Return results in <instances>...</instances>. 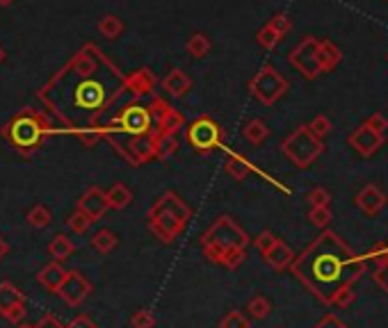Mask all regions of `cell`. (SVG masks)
Instances as JSON below:
<instances>
[{
	"instance_id": "d4e9b609",
	"label": "cell",
	"mask_w": 388,
	"mask_h": 328,
	"mask_svg": "<svg viewBox=\"0 0 388 328\" xmlns=\"http://www.w3.org/2000/svg\"><path fill=\"white\" fill-rule=\"evenodd\" d=\"M227 171L229 174L236 178V180H240V178H245L247 176V171H249V167H247V162L243 160V158H238V155H229L227 158Z\"/></svg>"
},
{
	"instance_id": "f546056e",
	"label": "cell",
	"mask_w": 388,
	"mask_h": 328,
	"mask_svg": "<svg viewBox=\"0 0 388 328\" xmlns=\"http://www.w3.org/2000/svg\"><path fill=\"white\" fill-rule=\"evenodd\" d=\"M274 244H277V237H274L272 232H263V235L256 239V246L261 248L263 253H267V251H270V248H272Z\"/></svg>"
},
{
	"instance_id": "4dcf8cb0",
	"label": "cell",
	"mask_w": 388,
	"mask_h": 328,
	"mask_svg": "<svg viewBox=\"0 0 388 328\" xmlns=\"http://www.w3.org/2000/svg\"><path fill=\"white\" fill-rule=\"evenodd\" d=\"M34 328H66L62 322H59V319L55 317V315H44L39 319V324L34 326Z\"/></svg>"
},
{
	"instance_id": "836d02e7",
	"label": "cell",
	"mask_w": 388,
	"mask_h": 328,
	"mask_svg": "<svg viewBox=\"0 0 388 328\" xmlns=\"http://www.w3.org/2000/svg\"><path fill=\"white\" fill-rule=\"evenodd\" d=\"M7 253H10V244H7V241L3 239V235H0V260H3Z\"/></svg>"
},
{
	"instance_id": "8d00e7d4",
	"label": "cell",
	"mask_w": 388,
	"mask_h": 328,
	"mask_svg": "<svg viewBox=\"0 0 388 328\" xmlns=\"http://www.w3.org/2000/svg\"><path fill=\"white\" fill-rule=\"evenodd\" d=\"M12 3V0H0V5H10Z\"/></svg>"
},
{
	"instance_id": "6da1fadb",
	"label": "cell",
	"mask_w": 388,
	"mask_h": 328,
	"mask_svg": "<svg viewBox=\"0 0 388 328\" xmlns=\"http://www.w3.org/2000/svg\"><path fill=\"white\" fill-rule=\"evenodd\" d=\"M146 219H149V228L153 235L169 244L183 232L187 221L192 219V208L176 192H167L153 203Z\"/></svg>"
},
{
	"instance_id": "277c9868",
	"label": "cell",
	"mask_w": 388,
	"mask_h": 328,
	"mask_svg": "<svg viewBox=\"0 0 388 328\" xmlns=\"http://www.w3.org/2000/svg\"><path fill=\"white\" fill-rule=\"evenodd\" d=\"M69 71H71V68H69ZM92 75H78L80 77V84L73 87V105L80 110H87V112H103V107L110 105L112 98H108V91H106V87H103V82L94 80Z\"/></svg>"
},
{
	"instance_id": "7c38bea8",
	"label": "cell",
	"mask_w": 388,
	"mask_h": 328,
	"mask_svg": "<svg viewBox=\"0 0 388 328\" xmlns=\"http://www.w3.org/2000/svg\"><path fill=\"white\" fill-rule=\"evenodd\" d=\"M310 274H313L320 283H336L340 274V262L331 255H320L313 264H310Z\"/></svg>"
},
{
	"instance_id": "1f68e13d",
	"label": "cell",
	"mask_w": 388,
	"mask_h": 328,
	"mask_svg": "<svg viewBox=\"0 0 388 328\" xmlns=\"http://www.w3.org/2000/svg\"><path fill=\"white\" fill-rule=\"evenodd\" d=\"M23 317H25V304L14 306V308L10 310V313L5 315L7 322H12V324H21V322H23Z\"/></svg>"
},
{
	"instance_id": "9c48e42d",
	"label": "cell",
	"mask_w": 388,
	"mask_h": 328,
	"mask_svg": "<svg viewBox=\"0 0 388 328\" xmlns=\"http://www.w3.org/2000/svg\"><path fill=\"white\" fill-rule=\"evenodd\" d=\"M78 210L82 214H87L92 221H99L103 214L110 210L108 194L103 192L101 187H89L87 192L80 196V201H78Z\"/></svg>"
},
{
	"instance_id": "8992f818",
	"label": "cell",
	"mask_w": 388,
	"mask_h": 328,
	"mask_svg": "<svg viewBox=\"0 0 388 328\" xmlns=\"http://www.w3.org/2000/svg\"><path fill=\"white\" fill-rule=\"evenodd\" d=\"M110 128H117V131H122L128 137H140L146 135L151 131V114H149V107H142V105H128L122 110V114H119L115 121L110 124Z\"/></svg>"
},
{
	"instance_id": "52a82bcc",
	"label": "cell",
	"mask_w": 388,
	"mask_h": 328,
	"mask_svg": "<svg viewBox=\"0 0 388 328\" xmlns=\"http://www.w3.org/2000/svg\"><path fill=\"white\" fill-rule=\"evenodd\" d=\"M149 114H151V126L155 128L153 133H158V135L174 137L180 128H183V117H180L174 107L167 105V103L162 98H158V96L153 98L151 107H149Z\"/></svg>"
},
{
	"instance_id": "484cf974",
	"label": "cell",
	"mask_w": 388,
	"mask_h": 328,
	"mask_svg": "<svg viewBox=\"0 0 388 328\" xmlns=\"http://www.w3.org/2000/svg\"><path fill=\"white\" fill-rule=\"evenodd\" d=\"M265 135H267V128L261 124V121H252V124L245 128V137H247L249 142H254V144L263 142Z\"/></svg>"
},
{
	"instance_id": "9a60e30c",
	"label": "cell",
	"mask_w": 388,
	"mask_h": 328,
	"mask_svg": "<svg viewBox=\"0 0 388 328\" xmlns=\"http://www.w3.org/2000/svg\"><path fill=\"white\" fill-rule=\"evenodd\" d=\"M25 304V295L14 283H0V315H7L14 306Z\"/></svg>"
},
{
	"instance_id": "ba28073f",
	"label": "cell",
	"mask_w": 388,
	"mask_h": 328,
	"mask_svg": "<svg viewBox=\"0 0 388 328\" xmlns=\"http://www.w3.org/2000/svg\"><path fill=\"white\" fill-rule=\"evenodd\" d=\"M89 292H92V285L80 271H66V278H64L62 285H59L57 295L62 297L69 306L76 308L89 297Z\"/></svg>"
},
{
	"instance_id": "d6a6232c",
	"label": "cell",
	"mask_w": 388,
	"mask_h": 328,
	"mask_svg": "<svg viewBox=\"0 0 388 328\" xmlns=\"http://www.w3.org/2000/svg\"><path fill=\"white\" fill-rule=\"evenodd\" d=\"M66 328H99L96 324L92 322V319L87 315H80V317H76L71 324H69Z\"/></svg>"
},
{
	"instance_id": "7a4b0ae2",
	"label": "cell",
	"mask_w": 388,
	"mask_h": 328,
	"mask_svg": "<svg viewBox=\"0 0 388 328\" xmlns=\"http://www.w3.org/2000/svg\"><path fill=\"white\" fill-rule=\"evenodd\" d=\"M247 232L238 226L231 217H220L213 226L203 232L201 246L203 253L208 255L210 262L222 264V260L233 251H245L247 246Z\"/></svg>"
},
{
	"instance_id": "7402d4cb",
	"label": "cell",
	"mask_w": 388,
	"mask_h": 328,
	"mask_svg": "<svg viewBox=\"0 0 388 328\" xmlns=\"http://www.w3.org/2000/svg\"><path fill=\"white\" fill-rule=\"evenodd\" d=\"M50 221H53V217H50V210L46 208L44 203H39V205H34V208H30L28 212V223L32 228H48L50 226Z\"/></svg>"
},
{
	"instance_id": "4fadbf2b",
	"label": "cell",
	"mask_w": 388,
	"mask_h": 328,
	"mask_svg": "<svg viewBox=\"0 0 388 328\" xmlns=\"http://www.w3.org/2000/svg\"><path fill=\"white\" fill-rule=\"evenodd\" d=\"M64 278H66V269L62 267V262H55V260L50 264H46L44 269L37 274L39 285H44L48 292H55V295H57L59 285L64 283Z\"/></svg>"
},
{
	"instance_id": "83f0119b",
	"label": "cell",
	"mask_w": 388,
	"mask_h": 328,
	"mask_svg": "<svg viewBox=\"0 0 388 328\" xmlns=\"http://www.w3.org/2000/svg\"><path fill=\"white\" fill-rule=\"evenodd\" d=\"M220 328H249V322L245 315H240L238 310H233L220 322Z\"/></svg>"
},
{
	"instance_id": "d590c367",
	"label": "cell",
	"mask_w": 388,
	"mask_h": 328,
	"mask_svg": "<svg viewBox=\"0 0 388 328\" xmlns=\"http://www.w3.org/2000/svg\"><path fill=\"white\" fill-rule=\"evenodd\" d=\"M3 62H5V48L0 46V64H3Z\"/></svg>"
},
{
	"instance_id": "3957f363",
	"label": "cell",
	"mask_w": 388,
	"mask_h": 328,
	"mask_svg": "<svg viewBox=\"0 0 388 328\" xmlns=\"http://www.w3.org/2000/svg\"><path fill=\"white\" fill-rule=\"evenodd\" d=\"M48 133V124L39 114H34V112L25 110L23 114L14 117L10 121V126H7L5 137L10 140V144L14 149H19L23 153L39 149L41 142H44V137Z\"/></svg>"
},
{
	"instance_id": "603a6c76",
	"label": "cell",
	"mask_w": 388,
	"mask_h": 328,
	"mask_svg": "<svg viewBox=\"0 0 388 328\" xmlns=\"http://www.w3.org/2000/svg\"><path fill=\"white\" fill-rule=\"evenodd\" d=\"M92 223L94 221L87 217V214H82L80 210H76L73 214H69V219H66V226L71 228L76 235H82V232H87Z\"/></svg>"
},
{
	"instance_id": "e0dca14e",
	"label": "cell",
	"mask_w": 388,
	"mask_h": 328,
	"mask_svg": "<svg viewBox=\"0 0 388 328\" xmlns=\"http://www.w3.org/2000/svg\"><path fill=\"white\" fill-rule=\"evenodd\" d=\"M48 253L55 262H64L73 255V241L66 235H57L53 241L48 244Z\"/></svg>"
},
{
	"instance_id": "8fae6325",
	"label": "cell",
	"mask_w": 388,
	"mask_h": 328,
	"mask_svg": "<svg viewBox=\"0 0 388 328\" xmlns=\"http://www.w3.org/2000/svg\"><path fill=\"white\" fill-rule=\"evenodd\" d=\"M155 84V75L149 71V68H140V71L131 73L128 77H124V89H128L135 96H144V94H151Z\"/></svg>"
},
{
	"instance_id": "5b68a950",
	"label": "cell",
	"mask_w": 388,
	"mask_h": 328,
	"mask_svg": "<svg viewBox=\"0 0 388 328\" xmlns=\"http://www.w3.org/2000/svg\"><path fill=\"white\" fill-rule=\"evenodd\" d=\"M187 142L196 153H208L222 144V131L213 117H199L187 128Z\"/></svg>"
},
{
	"instance_id": "cb8c5ba5",
	"label": "cell",
	"mask_w": 388,
	"mask_h": 328,
	"mask_svg": "<svg viewBox=\"0 0 388 328\" xmlns=\"http://www.w3.org/2000/svg\"><path fill=\"white\" fill-rule=\"evenodd\" d=\"M265 255H267V260H270V264H274L277 269H281V267L290 260V251H288V248L283 246V244H279V241H277V244H274Z\"/></svg>"
},
{
	"instance_id": "5bb4252c",
	"label": "cell",
	"mask_w": 388,
	"mask_h": 328,
	"mask_svg": "<svg viewBox=\"0 0 388 328\" xmlns=\"http://www.w3.org/2000/svg\"><path fill=\"white\" fill-rule=\"evenodd\" d=\"M189 87H192V80H189L187 73H183L180 68H171L165 80H162V89H165L169 96H176V98L185 96Z\"/></svg>"
},
{
	"instance_id": "44dd1931",
	"label": "cell",
	"mask_w": 388,
	"mask_h": 328,
	"mask_svg": "<svg viewBox=\"0 0 388 328\" xmlns=\"http://www.w3.org/2000/svg\"><path fill=\"white\" fill-rule=\"evenodd\" d=\"M117 244H119V239H117V235L112 230H99L96 235L92 237V246L96 248L99 253H112L117 248Z\"/></svg>"
},
{
	"instance_id": "f1b7e54d",
	"label": "cell",
	"mask_w": 388,
	"mask_h": 328,
	"mask_svg": "<svg viewBox=\"0 0 388 328\" xmlns=\"http://www.w3.org/2000/svg\"><path fill=\"white\" fill-rule=\"evenodd\" d=\"M249 313H252L254 317H258V319H263L267 313H270V304H267V299H263V297H254V299H252V304H249Z\"/></svg>"
},
{
	"instance_id": "e575fe53",
	"label": "cell",
	"mask_w": 388,
	"mask_h": 328,
	"mask_svg": "<svg viewBox=\"0 0 388 328\" xmlns=\"http://www.w3.org/2000/svg\"><path fill=\"white\" fill-rule=\"evenodd\" d=\"M16 328H34L32 324H25V322H21V324H16Z\"/></svg>"
},
{
	"instance_id": "ffe728a7",
	"label": "cell",
	"mask_w": 388,
	"mask_h": 328,
	"mask_svg": "<svg viewBox=\"0 0 388 328\" xmlns=\"http://www.w3.org/2000/svg\"><path fill=\"white\" fill-rule=\"evenodd\" d=\"M99 32L106 39H119V37H122V32H124V21L119 19V16H115V14L103 16L101 23H99Z\"/></svg>"
},
{
	"instance_id": "4316f807",
	"label": "cell",
	"mask_w": 388,
	"mask_h": 328,
	"mask_svg": "<svg viewBox=\"0 0 388 328\" xmlns=\"http://www.w3.org/2000/svg\"><path fill=\"white\" fill-rule=\"evenodd\" d=\"M133 328H153L155 326V317L151 315V310H137V313L131 317Z\"/></svg>"
},
{
	"instance_id": "30bf717a",
	"label": "cell",
	"mask_w": 388,
	"mask_h": 328,
	"mask_svg": "<svg viewBox=\"0 0 388 328\" xmlns=\"http://www.w3.org/2000/svg\"><path fill=\"white\" fill-rule=\"evenodd\" d=\"M283 87H286V84H283V80H281L279 75H274L270 68H265L261 75H256L254 80H252V91L263 103H272L283 91Z\"/></svg>"
},
{
	"instance_id": "d6986e66",
	"label": "cell",
	"mask_w": 388,
	"mask_h": 328,
	"mask_svg": "<svg viewBox=\"0 0 388 328\" xmlns=\"http://www.w3.org/2000/svg\"><path fill=\"white\" fill-rule=\"evenodd\" d=\"M210 48H213L210 39L206 37L203 32H194L192 37L187 39V44H185V50L192 57H206V55L210 53Z\"/></svg>"
},
{
	"instance_id": "2e32d148",
	"label": "cell",
	"mask_w": 388,
	"mask_h": 328,
	"mask_svg": "<svg viewBox=\"0 0 388 328\" xmlns=\"http://www.w3.org/2000/svg\"><path fill=\"white\" fill-rule=\"evenodd\" d=\"M106 194H108V203L112 210H124L133 201V192L124 183H115Z\"/></svg>"
},
{
	"instance_id": "ac0fdd59",
	"label": "cell",
	"mask_w": 388,
	"mask_h": 328,
	"mask_svg": "<svg viewBox=\"0 0 388 328\" xmlns=\"http://www.w3.org/2000/svg\"><path fill=\"white\" fill-rule=\"evenodd\" d=\"M176 151H178V142H176V137L153 133V155H155V158L165 160V158H169V155H174Z\"/></svg>"
}]
</instances>
